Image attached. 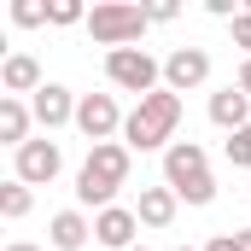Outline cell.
<instances>
[{
    "label": "cell",
    "instance_id": "cell-2",
    "mask_svg": "<svg viewBox=\"0 0 251 251\" xmlns=\"http://www.w3.org/2000/svg\"><path fill=\"white\" fill-rule=\"evenodd\" d=\"M176 128H181V94H170V88H158V94H146V100H134V111H128L123 123V146L128 152H170L176 146Z\"/></svg>",
    "mask_w": 251,
    "mask_h": 251
},
{
    "label": "cell",
    "instance_id": "cell-10",
    "mask_svg": "<svg viewBox=\"0 0 251 251\" xmlns=\"http://www.w3.org/2000/svg\"><path fill=\"white\" fill-rule=\"evenodd\" d=\"M134 234H140V216H134L128 204H111V210L94 216V240L111 246V251H134Z\"/></svg>",
    "mask_w": 251,
    "mask_h": 251
},
{
    "label": "cell",
    "instance_id": "cell-24",
    "mask_svg": "<svg viewBox=\"0 0 251 251\" xmlns=\"http://www.w3.org/2000/svg\"><path fill=\"white\" fill-rule=\"evenodd\" d=\"M234 246H240V251H251V228H240V234H234Z\"/></svg>",
    "mask_w": 251,
    "mask_h": 251
},
{
    "label": "cell",
    "instance_id": "cell-23",
    "mask_svg": "<svg viewBox=\"0 0 251 251\" xmlns=\"http://www.w3.org/2000/svg\"><path fill=\"white\" fill-rule=\"evenodd\" d=\"M234 88H240V94H251V59L240 64V76H234Z\"/></svg>",
    "mask_w": 251,
    "mask_h": 251
},
{
    "label": "cell",
    "instance_id": "cell-8",
    "mask_svg": "<svg viewBox=\"0 0 251 251\" xmlns=\"http://www.w3.org/2000/svg\"><path fill=\"white\" fill-rule=\"evenodd\" d=\"M199 176H210V152L199 146V140H176L170 152H164V187H187V181H199Z\"/></svg>",
    "mask_w": 251,
    "mask_h": 251
},
{
    "label": "cell",
    "instance_id": "cell-12",
    "mask_svg": "<svg viewBox=\"0 0 251 251\" xmlns=\"http://www.w3.org/2000/svg\"><path fill=\"white\" fill-rule=\"evenodd\" d=\"M210 123L228 128V134H240V128L251 123V94H240L234 82H228V88H216V94H210Z\"/></svg>",
    "mask_w": 251,
    "mask_h": 251
},
{
    "label": "cell",
    "instance_id": "cell-1",
    "mask_svg": "<svg viewBox=\"0 0 251 251\" xmlns=\"http://www.w3.org/2000/svg\"><path fill=\"white\" fill-rule=\"evenodd\" d=\"M128 170H134V152H128L123 140L88 146V164L76 170V204H94V216L111 210L117 204V187H128Z\"/></svg>",
    "mask_w": 251,
    "mask_h": 251
},
{
    "label": "cell",
    "instance_id": "cell-25",
    "mask_svg": "<svg viewBox=\"0 0 251 251\" xmlns=\"http://www.w3.org/2000/svg\"><path fill=\"white\" fill-rule=\"evenodd\" d=\"M6 251H41V246H29V240H12V246H6Z\"/></svg>",
    "mask_w": 251,
    "mask_h": 251
},
{
    "label": "cell",
    "instance_id": "cell-13",
    "mask_svg": "<svg viewBox=\"0 0 251 251\" xmlns=\"http://www.w3.org/2000/svg\"><path fill=\"white\" fill-rule=\"evenodd\" d=\"M176 210H181L176 187H140V204H134L140 228H170V222H176Z\"/></svg>",
    "mask_w": 251,
    "mask_h": 251
},
{
    "label": "cell",
    "instance_id": "cell-21",
    "mask_svg": "<svg viewBox=\"0 0 251 251\" xmlns=\"http://www.w3.org/2000/svg\"><path fill=\"white\" fill-rule=\"evenodd\" d=\"M228 29H234V47H246V59H251V12H240Z\"/></svg>",
    "mask_w": 251,
    "mask_h": 251
},
{
    "label": "cell",
    "instance_id": "cell-5",
    "mask_svg": "<svg viewBox=\"0 0 251 251\" xmlns=\"http://www.w3.org/2000/svg\"><path fill=\"white\" fill-rule=\"evenodd\" d=\"M123 111H117V100L111 94H82V105H76V128L88 134V146H105L111 134H123Z\"/></svg>",
    "mask_w": 251,
    "mask_h": 251
},
{
    "label": "cell",
    "instance_id": "cell-6",
    "mask_svg": "<svg viewBox=\"0 0 251 251\" xmlns=\"http://www.w3.org/2000/svg\"><path fill=\"white\" fill-rule=\"evenodd\" d=\"M59 170H64L59 140L35 134L29 146H18V181H24V187H47V181H59Z\"/></svg>",
    "mask_w": 251,
    "mask_h": 251
},
{
    "label": "cell",
    "instance_id": "cell-4",
    "mask_svg": "<svg viewBox=\"0 0 251 251\" xmlns=\"http://www.w3.org/2000/svg\"><path fill=\"white\" fill-rule=\"evenodd\" d=\"M105 76H111V88H123L134 100H146V94L164 88V64L152 59L146 47H117V53H105Z\"/></svg>",
    "mask_w": 251,
    "mask_h": 251
},
{
    "label": "cell",
    "instance_id": "cell-27",
    "mask_svg": "<svg viewBox=\"0 0 251 251\" xmlns=\"http://www.w3.org/2000/svg\"><path fill=\"white\" fill-rule=\"evenodd\" d=\"M134 251H146V246H134Z\"/></svg>",
    "mask_w": 251,
    "mask_h": 251
},
{
    "label": "cell",
    "instance_id": "cell-17",
    "mask_svg": "<svg viewBox=\"0 0 251 251\" xmlns=\"http://www.w3.org/2000/svg\"><path fill=\"white\" fill-rule=\"evenodd\" d=\"M47 24L70 29V24H88V12H82V0H47Z\"/></svg>",
    "mask_w": 251,
    "mask_h": 251
},
{
    "label": "cell",
    "instance_id": "cell-16",
    "mask_svg": "<svg viewBox=\"0 0 251 251\" xmlns=\"http://www.w3.org/2000/svg\"><path fill=\"white\" fill-rule=\"evenodd\" d=\"M29 204H35V193L24 187L18 176H12V181L0 187V216H6V222H24V216H29Z\"/></svg>",
    "mask_w": 251,
    "mask_h": 251
},
{
    "label": "cell",
    "instance_id": "cell-18",
    "mask_svg": "<svg viewBox=\"0 0 251 251\" xmlns=\"http://www.w3.org/2000/svg\"><path fill=\"white\" fill-rule=\"evenodd\" d=\"M222 158L234 164V170H251V123L240 134H228V146H222Z\"/></svg>",
    "mask_w": 251,
    "mask_h": 251
},
{
    "label": "cell",
    "instance_id": "cell-20",
    "mask_svg": "<svg viewBox=\"0 0 251 251\" xmlns=\"http://www.w3.org/2000/svg\"><path fill=\"white\" fill-rule=\"evenodd\" d=\"M176 199H187V204H210V199H216V176H199V181H187Z\"/></svg>",
    "mask_w": 251,
    "mask_h": 251
},
{
    "label": "cell",
    "instance_id": "cell-19",
    "mask_svg": "<svg viewBox=\"0 0 251 251\" xmlns=\"http://www.w3.org/2000/svg\"><path fill=\"white\" fill-rule=\"evenodd\" d=\"M12 24H18V29L47 24V6H41V0H12Z\"/></svg>",
    "mask_w": 251,
    "mask_h": 251
},
{
    "label": "cell",
    "instance_id": "cell-7",
    "mask_svg": "<svg viewBox=\"0 0 251 251\" xmlns=\"http://www.w3.org/2000/svg\"><path fill=\"white\" fill-rule=\"evenodd\" d=\"M210 82V53L204 47H176L170 59H164V88L170 94H193V88H204Z\"/></svg>",
    "mask_w": 251,
    "mask_h": 251
},
{
    "label": "cell",
    "instance_id": "cell-14",
    "mask_svg": "<svg viewBox=\"0 0 251 251\" xmlns=\"http://www.w3.org/2000/svg\"><path fill=\"white\" fill-rule=\"evenodd\" d=\"M47 240H53V251H82L94 240V222H88L82 210H59V216L47 222Z\"/></svg>",
    "mask_w": 251,
    "mask_h": 251
},
{
    "label": "cell",
    "instance_id": "cell-22",
    "mask_svg": "<svg viewBox=\"0 0 251 251\" xmlns=\"http://www.w3.org/2000/svg\"><path fill=\"white\" fill-rule=\"evenodd\" d=\"M199 251H240V246H234V234H216V240H204Z\"/></svg>",
    "mask_w": 251,
    "mask_h": 251
},
{
    "label": "cell",
    "instance_id": "cell-15",
    "mask_svg": "<svg viewBox=\"0 0 251 251\" xmlns=\"http://www.w3.org/2000/svg\"><path fill=\"white\" fill-rule=\"evenodd\" d=\"M29 123H35V111H29L24 100H12V94H0V140H6L12 152L35 140V134H29Z\"/></svg>",
    "mask_w": 251,
    "mask_h": 251
},
{
    "label": "cell",
    "instance_id": "cell-26",
    "mask_svg": "<svg viewBox=\"0 0 251 251\" xmlns=\"http://www.w3.org/2000/svg\"><path fill=\"white\" fill-rule=\"evenodd\" d=\"M176 251H193V246H176Z\"/></svg>",
    "mask_w": 251,
    "mask_h": 251
},
{
    "label": "cell",
    "instance_id": "cell-3",
    "mask_svg": "<svg viewBox=\"0 0 251 251\" xmlns=\"http://www.w3.org/2000/svg\"><path fill=\"white\" fill-rule=\"evenodd\" d=\"M146 24H152V12L146 6H128V0H105V6H94L88 12V35L100 41V47H134L140 35H146Z\"/></svg>",
    "mask_w": 251,
    "mask_h": 251
},
{
    "label": "cell",
    "instance_id": "cell-11",
    "mask_svg": "<svg viewBox=\"0 0 251 251\" xmlns=\"http://www.w3.org/2000/svg\"><path fill=\"white\" fill-rule=\"evenodd\" d=\"M0 88H6L12 100H24V94L35 100L47 82H41V64L29 59V53H6V64H0Z\"/></svg>",
    "mask_w": 251,
    "mask_h": 251
},
{
    "label": "cell",
    "instance_id": "cell-9",
    "mask_svg": "<svg viewBox=\"0 0 251 251\" xmlns=\"http://www.w3.org/2000/svg\"><path fill=\"white\" fill-rule=\"evenodd\" d=\"M76 105H82V100H76V94H70L64 82H47V88H41V94L29 100L35 123L47 128V134H53V128H64V123H76Z\"/></svg>",
    "mask_w": 251,
    "mask_h": 251
}]
</instances>
